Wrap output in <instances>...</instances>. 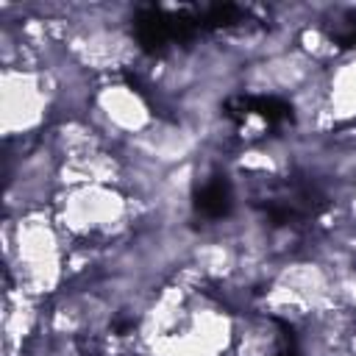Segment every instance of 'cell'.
Listing matches in <instances>:
<instances>
[{"instance_id":"5","label":"cell","mask_w":356,"mask_h":356,"mask_svg":"<svg viewBox=\"0 0 356 356\" xmlns=\"http://www.w3.org/2000/svg\"><path fill=\"white\" fill-rule=\"evenodd\" d=\"M325 86V122L350 125L356 122V53L339 58L323 75Z\"/></svg>"},{"instance_id":"3","label":"cell","mask_w":356,"mask_h":356,"mask_svg":"<svg viewBox=\"0 0 356 356\" xmlns=\"http://www.w3.org/2000/svg\"><path fill=\"white\" fill-rule=\"evenodd\" d=\"M56 78L44 67H3L0 72V125L3 136L28 139L53 125Z\"/></svg>"},{"instance_id":"2","label":"cell","mask_w":356,"mask_h":356,"mask_svg":"<svg viewBox=\"0 0 356 356\" xmlns=\"http://www.w3.org/2000/svg\"><path fill=\"white\" fill-rule=\"evenodd\" d=\"M6 264L17 292L36 300L53 298L67 286V239L50 209L6 217Z\"/></svg>"},{"instance_id":"4","label":"cell","mask_w":356,"mask_h":356,"mask_svg":"<svg viewBox=\"0 0 356 356\" xmlns=\"http://www.w3.org/2000/svg\"><path fill=\"white\" fill-rule=\"evenodd\" d=\"M89 122L100 131V136L111 147H122L125 142L145 134L159 117L150 106V100L125 81H103L95 86L92 106H89Z\"/></svg>"},{"instance_id":"1","label":"cell","mask_w":356,"mask_h":356,"mask_svg":"<svg viewBox=\"0 0 356 356\" xmlns=\"http://www.w3.org/2000/svg\"><path fill=\"white\" fill-rule=\"evenodd\" d=\"M50 214L70 248H114L131 239L147 209L120 184H75L56 192Z\"/></svg>"}]
</instances>
